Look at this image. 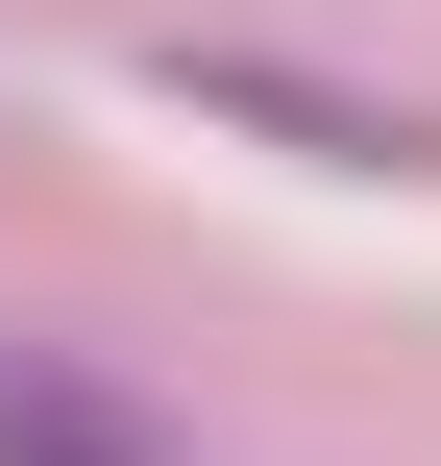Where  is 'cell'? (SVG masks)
<instances>
[{"label": "cell", "mask_w": 441, "mask_h": 466, "mask_svg": "<svg viewBox=\"0 0 441 466\" xmlns=\"http://www.w3.org/2000/svg\"><path fill=\"white\" fill-rule=\"evenodd\" d=\"M0 466H196V442H147L74 344H0Z\"/></svg>", "instance_id": "7a4b0ae2"}, {"label": "cell", "mask_w": 441, "mask_h": 466, "mask_svg": "<svg viewBox=\"0 0 441 466\" xmlns=\"http://www.w3.org/2000/svg\"><path fill=\"white\" fill-rule=\"evenodd\" d=\"M147 98H196V123H270L295 172H417V147H441L417 98H344V74H295V49H221V25H172V49H147Z\"/></svg>", "instance_id": "6da1fadb"}]
</instances>
